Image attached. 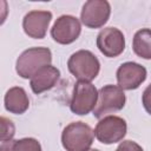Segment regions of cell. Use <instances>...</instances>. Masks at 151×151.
Returning a JSON list of instances; mask_svg holds the SVG:
<instances>
[{
	"mask_svg": "<svg viewBox=\"0 0 151 151\" xmlns=\"http://www.w3.org/2000/svg\"><path fill=\"white\" fill-rule=\"evenodd\" d=\"M52 53L47 47H32L24 51L17 59L15 71L24 78H32L40 68L51 65Z\"/></svg>",
	"mask_w": 151,
	"mask_h": 151,
	"instance_id": "cell-1",
	"label": "cell"
},
{
	"mask_svg": "<svg viewBox=\"0 0 151 151\" xmlns=\"http://www.w3.org/2000/svg\"><path fill=\"white\" fill-rule=\"evenodd\" d=\"M5 109L14 114H22L29 106L26 91L20 86L11 87L5 94Z\"/></svg>",
	"mask_w": 151,
	"mask_h": 151,
	"instance_id": "cell-13",
	"label": "cell"
},
{
	"mask_svg": "<svg viewBox=\"0 0 151 151\" xmlns=\"http://www.w3.org/2000/svg\"><path fill=\"white\" fill-rule=\"evenodd\" d=\"M117 83L122 90H136L146 79V68L138 63L127 61L117 70Z\"/></svg>",
	"mask_w": 151,
	"mask_h": 151,
	"instance_id": "cell-10",
	"label": "cell"
},
{
	"mask_svg": "<svg viewBox=\"0 0 151 151\" xmlns=\"http://www.w3.org/2000/svg\"><path fill=\"white\" fill-rule=\"evenodd\" d=\"M0 151H41V145L35 138L12 139L1 143Z\"/></svg>",
	"mask_w": 151,
	"mask_h": 151,
	"instance_id": "cell-15",
	"label": "cell"
},
{
	"mask_svg": "<svg viewBox=\"0 0 151 151\" xmlns=\"http://www.w3.org/2000/svg\"><path fill=\"white\" fill-rule=\"evenodd\" d=\"M133 52L143 59H151V29L142 28L136 32L132 42Z\"/></svg>",
	"mask_w": 151,
	"mask_h": 151,
	"instance_id": "cell-14",
	"label": "cell"
},
{
	"mask_svg": "<svg viewBox=\"0 0 151 151\" xmlns=\"http://www.w3.org/2000/svg\"><path fill=\"white\" fill-rule=\"evenodd\" d=\"M67 67L74 78L78 79V81L91 83L99 73L100 63L92 52L80 50L70 57Z\"/></svg>",
	"mask_w": 151,
	"mask_h": 151,
	"instance_id": "cell-3",
	"label": "cell"
},
{
	"mask_svg": "<svg viewBox=\"0 0 151 151\" xmlns=\"http://www.w3.org/2000/svg\"><path fill=\"white\" fill-rule=\"evenodd\" d=\"M52 20V13L48 11H31L22 20L25 33L33 39H42Z\"/></svg>",
	"mask_w": 151,
	"mask_h": 151,
	"instance_id": "cell-11",
	"label": "cell"
},
{
	"mask_svg": "<svg viewBox=\"0 0 151 151\" xmlns=\"http://www.w3.org/2000/svg\"><path fill=\"white\" fill-rule=\"evenodd\" d=\"M127 131L126 122L118 116H106L101 118L96 129L94 136L103 144H114L120 142Z\"/></svg>",
	"mask_w": 151,
	"mask_h": 151,
	"instance_id": "cell-6",
	"label": "cell"
},
{
	"mask_svg": "<svg viewBox=\"0 0 151 151\" xmlns=\"http://www.w3.org/2000/svg\"><path fill=\"white\" fill-rule=\"evenodd\" d=\"M97 47L107 58H116L125 50V37L116 27H106L97 35Z\"/></svg>",
	"mask_w": 151,
	"mask_h": 151,
	"instance_id": "cell-9",
	"label": "cell"
},
{
	"mask_svg": "<svg viewBox=\"0 0 151 151\" xmlns=\"http://www.w3.org/2000/svg\"><path fill=\"white\" fill-rule=\"evenodd\" d=\"M98 101V91L91 83L77 81L72 98L70 103V109L74 114L85 116L94 110Z\"/></svg>",
	"mask_w": 151,
	"mask_h": 151,
	"instance_id": "cell-5",
	"label": "cell"
},
{
	"mask_svg": "<svg viewBox=\"0 0 151 151\" xmlns=\"http://www.w3.org/2000/svg\"><path fill=\"white\" fill-rule=\"evenodd\" d=\"M94 139V131L84 122L68 124L61 133V144L66 151H87Z\"/></svg>",
	"mask_w": 151,
	"mask_h": 151,
	"instance_id": "cell-2",
	"label": "cell"
},
{
	"mask_svg": "<svg viewBox=\"0 0 151 151\" xmlns=\"http://www.w3.org/2000/svg\"><path fill=\"white\" fill-rule=\"evenodd\" d=\"M87 151H99V150H97V149H90V150H87Z\"/></svg>",
	"mask_w": 151,
	"mask_h": 151,
	"instance_id": "cell-19",
	"label": "cell"
},
{
	"mask_svg": "<svg viewBox=\"0 0 151 151\" xmlns=\"http://www.w3.org/2000/svg\"><path fill=\"white\" fill-rule=\"evenodd\" d=\"M111 14V6L106 0H88L84 4L80 20L90 28H99L104 26Z\"/></svg>",
	"mask_w": 151,
	"mask_h": 151,
	"instance_id": "cell-7",
	"label": "cell"
},
{
	"mask_svg": "<svg viewBox=\"0 0 151 151\" xmlns=\"http://www.w3.org/2000/svg\"><path fill=\"white\" fill-rule=\"evenodd\" d=\"M125 101L124 90L117 85H105L98 92V101L93 110V116L101 119L106 114L122 110L125 106Z\"/></svg>",
	"mask_w": 151,
	"mask_h": 151,
	"instance_id": "cell-4",
	"label": "cell"
},
{
	"mask_svg": "<svg viewBox=\"0 0 151 151\" xmlns=\"http://www.w3.org/2000/svg\"><path fill=\"white\" fill-rule=\"evenodd\" d=\"M81 32L80 21L73 15L59 17L51 28V35L54 41L61 45H68L78 39Z\"/></svg>",
	"mask_w": 151,
	"mask_h": 151,
	"instance_id": "cell-8",
	"label": "cell"
},
{
	"mask_svg": "<svg viewBox=\"0 0 151 151\" xmlns=\"http://www.w3.org/2000/svg\"><path fill=\"white\" fill-rule=\"evenodd\" d=\"M60 78V71L52 66L47 65L40 68L32 78H31V88L35 94H40L47 90H51Z\"/></svg>",
	"mask_w": 151,
	"mask_h": 151,
	"instance_id": "cell-12",
	"label": "cell"
},
{
	"mask_svg": "<svg viewBox=\"0 0 151 151\" xmlns=\"http://www.w3.org/2000/svg\"><path fill=\"white\" fill-rule=\"evenodd\" d=\"M0 124H1V133H0L1 143L12 140V138L15 134V126L12 123V120H9L6 117H1L0 118Z\"/></svg>",
	"mask_w": 151,
	"mask_h": 151,
	"instance_id": "cell-16",
	"label": "cell"
},
{
	"mask_svg": "<svg viewBox=\"0 0 151 151\" xmlns=\"http://www.w3.org/2000/svg\"><path fill=\"white\" fill-rule=\"evenodd\" d=\"M142 101H143V106L145 111L149 114H151V84L147 85V87L144 90L143 96H142Z\"/></svg>",
	"mask_w": 151,
	"mask_h": 151,
	"instance_id": "cell-18",
	"label": "cell"
},
{
	"mask_svg": "<svg viewBox=\"0 0 151 151\" xmlns=\"http://www.w3.org/2000/svg\"><path fill=\"white\" fill-rule=\"evenodd\" d=\"M116 151H144V150L139 144H137L133 140H124L118 145Z\"/></svg>",
	"mask_w": 151,
	"mask_h": 151,
	"instance_id": "cell-17",
	"label": "cell"
}]
</instances>
